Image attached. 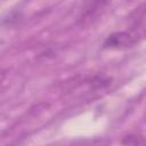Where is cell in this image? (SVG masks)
<instances>
[{"instance_id": "obj_3", "label": "cell", "mask_w": 146, "mask_h": 146, "mask_svg": "<svg viewBox=\"0 0 146 146\" xmlns=\"http://www.w3.org/2000/svg\"><path fill=\"white\" fill-rule=\"evenodd\" d=\"M122 144H132V145H143L146 144V139H143V137L139 136H127Z\"/></svg>"}, {"instance_id": "obj_1", "label": "cell", "mask_w": 146, "mask_h": 146, "mask_svg": "<svg viewBox=\"0 0 146 146\" xmlns=\"http://www.w3.org/2000/svg\"><path fill=\"white\" fill-rule=\"evenodd\" d=\"M107 5L108 0H90L81 10L79 16L81 25L92 24L95 21H97L98 17L102 16V14L105 11Z\"/></svg>"}, {"instance_id": "obj_2", "label": "cell", "mask_w": 146, "mask_h": 146, "mask_svg": "<svg viewBox=\"0 0 146 146\" xmlns=\"http://www.w3.org/2000/svg\"><path fill=\"white\" fill-rule=\"evenodd\" d=\"M137 34L132 32H117L110 35L104 46L107 48H121V47H129L137 40Z\"/></svg>"}]
</instances>
